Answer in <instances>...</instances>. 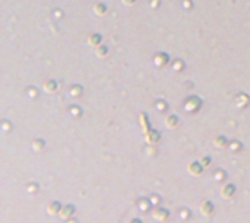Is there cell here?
Segmentation results:
<instances>
[{
  "mask_svg": "<svg viewBox=\"0 0 250 223\" xmlns=\"http://www.w3.org/2000/svg\"><path fill=\"white\" fill-rule=\"evenodd\" d=\"M72 214H73V207H72V206H64V207H63V210L60 211V217H61V219H64V220L70 219V217H72Z\"/></svg>",
  "mask_w": 250,
  "mask_h": 223,
  "instance_id": "6da1fadb",
  "label": "cell"
},
{
  "mask_svg": "<svg viewBox=\"0 0 250 223\" xmlns=\"http://www.w3.org/2000/svg\"><path fill=\"white\" fill-rule=\"evenodd\" d=\"M154 217H155L156 220H165V219L168 217V211L164 210V209H158V210L154 211Z\"/></svg>",
  "mask_w": 250,
  "mask_h": 223,
  "instance_id": "7a4b0ae2",
  "label": "cell"
},
{
  "mask_svg": "<svg viewBox=\"0 0 250 223\" xmlns=\"http://www.w3.org/2000/svg\"><path fill=\"white\" fill-rule=\"evenodd\" d=\"M212 209H214V207H212V204L206 201V203H203V204H202V207H200V211H202L203 214H205V216H209V214L212 213Z\"/></svg>",
  "mask_w": 250,
  "mask_h": 223,
  "instance_id": "3957f363",
  "label": "cell"
},
{
  "mask_svg": "<svg viewBox=\"0 0 250 223\" xmlns=\"http://www.w3.org/2000/svg\"><path fill=\"white\" fill-rule=\"evenodd\" d=\"M59 211H60V204L59 203H53L48 207V213L50 214H59Z\"/></svg>",
  "mask_w": 250,
  "mask_h": 223,
  "instance_id": "277c9868",
  "label": "cell"
},
{
  "mask_svg": "<svg viewBox=\"0 0 250 223\" xmlns=\"http://www.w3.org/2000/svg\"><path fill=\"white\" fill-rule=\"evenodd\" d=\"M233 190H234V188H233L231 185L225 187L224 191H222V195H224V197H231V195H233Z\"/></svg>",
  "mask_w": 250,
  "mask_h": 223,
  "instance_id": "5b68a950",
  "label": "cell"
},
{
  "mask_svg": "<svg viewBox=\"0 0 250 223\" xmlns=\"http://www.w3.org/2000/svg\"><path fill=\"white\" fill-rule=\"evenodd\" d=\"M151 204H152V203H148L146 200H142V201H141V204H139V207H141L143 211H146V210L149 209V206H151Z\"/></svg>",
  "mask_w": 250,
  "mask_h": 223,
  "instance_id": "8992f818",
  "label": "cell"
},
{
  "mask_svg": "<svg viewBox=\"0 0 250 223\" xmlns=\"http://www.w3.org/2000/svg\"><path fill=\"white\" fill-rule=\"evenodd\" d=\"M130 223H141V222H139V220H136V219H135V220H132Z\"/></svg>",
  "mask_w": 250,
  "mask_h": 223,
  "instance_id": "52a82bcc",
  "label": "cell"
}]
</instances>
